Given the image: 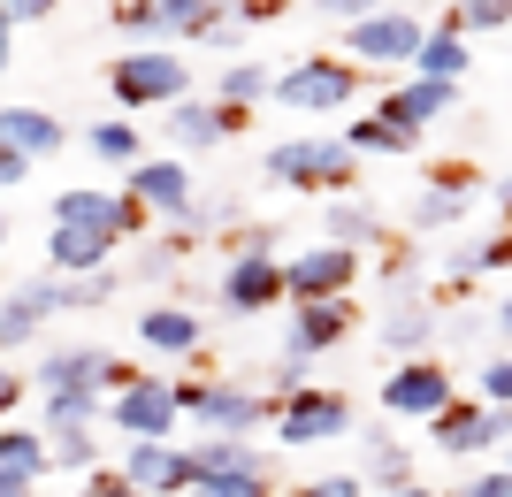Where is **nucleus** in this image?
Instances as JSON below:
<instances>
[{"label": "nucleus", "mask_w": 512, "mask_h": 497, "mask_svg": "<svg viewBox=\"0 0 512 497\" xmlns=\"http://www.w3.org/2000/svg\"><path fill=\"white\" fill-rule=\"evenodd\" d=\"M360 176V153L337 138H276L268 146V184H283V192H344Z\"/></svg>", "instance_id": "f257e3e1"}, {"label": "nucleus", "mask_w": 512, "mask_h": 497, "mask_svg": "<svg viewBox=\"0 0 512 497\" xmlns=\"http://www.w3.org/2000/svg\"><path fill=\"white\" fill-rule=\"evenodd\" d=\"M107 92H115V108H176V100H192V69L176 46H130L107 69Z\"/></svg>", "instance_id": "f03ea898"}, {"label": "nucleus", "mask_w": 512, "mask_h": 497, "mask_svg": "<svg viewBox=\"0 0 512 497\" xmlns=\"http://www.w3.org/2000/svg\"><path fill=\"white\" fill-rule=\"evenodd\" d=\"M107 421H115L130 444H169L176 421H192V413H184V383H169V375H138L130 390L107 398Z\"/></svg>", "instance_id": "7ed1b4c3"}, {"label": "nucleus", "mask_w": 512, "mask_h": 497, "mask_svg": "<svg viewBox=\"0 0 512 497\" xmlns=\"http://www.w3.org/2000/svg\"><path fill=\"white\" fill-rule=\"evenodd\" d=\"M276 100L299 115H337L360 100V69L344 62V54H306V62H291L276 77Z\"/></svg>", "instance_id": "20e7f679"}, {"label": "nucleus", "mask_w": 512, "mask_h": 497, "mask_svg": "<svg viewBox=\"0 0 512 497\" xmlns=\"http://www.w3.org/2000/svg\"><path fill=\"white\" fill-rule=\"evenodd\" d=\"M421 39H428V23L406 16V8H375L367 23H344V62L360 69H398V62H421Z\"/></svg>", "instance_id": "39448f33"}, {"label": "nucleus", "mask_w": 512, "mask_h": 497, "mask_svg": "<svg viewBox=\"0 0 512 497\" xmlns=\"http://www.w3.org/2000/svg\"><path fill=\"white\" fill-rule=\"evenodd\" d=\"M138 383V368H123L115 352H100V345H54L39 360V398L46 390H100V398H115V390H130Z\"/></svg>", "instance_id": "423d86ee"}, {"label": "nucleus", "mask_w": 512, "mask_h": 497, "mask_svg": "<svg viewBox=\"0 0 512 497\" xmlns=\"http://www.w3.org/2000/svg\"><path fill=\"white\" fill-rule=\"evenodd\" d=\"M184 413H192L207 436H253L268 421V390H237V383H184Z\"/></svg>", "instance_id": "0eeeda50"}, {"label": "nucleus", "mask_w": 512, "mask_h": 497, "mask_svg": "<svg viewBox=\"0 0 512 497\" xmlns=\"http://www.w3.org/2000/svg\"><path fill=\"white\" fill-rule=\"evenodd\" d=\"M451 406H459V390H451L444 360H398V375L383 383V413L398 421H444Z\"/></svg>", "instance_id": "6e6552de"}, {"label": "nucleus", "mask_w": 512, "mask_h": 497, "mask_svg": "<svg viewBox=\"0 0 512 497\" xmlns=\"http://www.w3.org/2000/svg\"><path fill=\"white\" fill-rule=\"evenodd\" d=\"M123 192L146 207V215H169V222H199V199H192V169L176 153H146L138 169L123 176Z\"/></svg>", "instance_id": "1a4fd4ad"}, {"label": "nucleus", "mask_w": 512, "mask_h": 497, "mask_svg": "<svg viewBox=\"0 0 512 497\" xmlns=\"http://www.w3.org/2000/svg\"><path fill=\"white\" fill-rule=\"evenodd\" d=\"M352 283H360V253H344V245H314V253L283 260V291H291V306L352 299Z\"/></svg>", "instance_id": "9d476101"}, {"label": "nucleus", "mask_w": 512, "mask_h": 497, "mask_svg": "<svg viewBox=\"0 0 512 497\" xmlns=\"http://www.w3.org/2000/svg\"><path fill=\"white\" fill-rule=\"evenodd\" d=\"M352 429V398L344 390H299V398H283L276 406V444H337Z\"/></svg>", "instance_id": "9b49d317"}, {"label": "nucleus", "mask_w": 512, "mask_h": 497, "mask_svg": "<svg viewBox=\"0 0 512 497\" xmlns=\"http://www.w3.org/2000/svg\"><path fill=\"white\" fill-rule=\"evenodd\" d=\"M115 475L146 497H192L199 490V452H176V444H123V467Z\"/></svg>", "instance_id": "f8f14e48"}, {"label": "nucleus", "mask_w": 512, "mask_h": 497, "mask_svg": "<svg viewBox=\"0 0 512 497\" xmlns=\"http://www.w3.org/2000/svg\"><path fill=\"white\" fill-rule=\"evenodd\" d=\"M214 299L230 306V314H268L276 299H291L283 291V260L276 253H230L222 276H214Z\"/></svg>", "instance_id": "ddd939ff"}, {"label": "nucleus", "mask_w": 512, "mask_h": 497, "mask_svg": "<svg viewBox=\"0 0 512 497\" xmlns=\"http://www.w3.org/2000/svg\"><path fill=\"white\" fill-rule=\"evenodd\" d=\"M505 436H512V413L482 406V398H459L444 421H428V444L451 452V459H474V452H490V444H505Z\"/></svg>", "instance_id": "4468645a"}, {"label": "nucleus", "mask_w": 512, "mask_h": 497, "mask_svg": "<svg viewBox=\"0 0 512 497\" xmlns=\"http://www.w3.org/2000/svg\"><path fill=\"white\" fill-rule=\"evenodd\" d=\"M138 215H146V207L130 192L115 199V192H92V184H77V192L54 199V222H62V230H100V238H115V245L138 230Z\"/></svg>", "instance_id": "2eb2a0df"}, {"label": "nucleus", "mask_w": 512, "mask_h": 497, "mask_svg": "<svg viewBox=\"0 0 512 497\" xmlns=\"http://www.w3.org/2000/svg\"><path fill=\"white\" fill-rule=\"evenodd\" d=\"M344 329H352V299L299 306V314H291V329H283V360H291V368H314L329 345H344Z\"/></svg>", "instance_id": "dca6fc26"}, {"label": "nucleus", "mask_w": 512, "mask_h": 497, "mask_svg": "<svg viewBox=\"0 0 512 497\" xmlns=\"http://www.w3.org/2000/svg\"><path fill=\"white\" fill-rule=\"evenodd\" d=\"M451 108H459V85L406 77V85H390V92H383V108H375V115H383V123H398L406 138H421V130L436 123V115H451Z\"/></svg>", "instance_id": "f3484780"}, {"label": "nucleus", "mask_w": 512, "mask_h": 497, "mask_svg": "<svg viewBox=\"0 0 512 497\" xmlns=\"http://www.w3.org/2000/svg\"><path fill=\"white\" fill-rule=\"evenodd\" d=\"M62 314V276H39V283H23V291H8L0 299V352H16L39 337V322H54Z\"/></svg>", "instance_id": "a211bd4d"}, {"label": "nucleus", "mask_w": 512, "mask_h": 497, "mask_svg": "<svg viewBox=\"0 0 512 497\" xmlns=\"http://www.w3.org/2000/svg\"><path fill=\"white\" fill-rule=\"evenodd\" d=\"M467 207H474V176H467V169H436L421 192H413L406 222L428 238V230H451V222H467Z\"/></svg>", "instance_id": "6ab92c4d"}, {"label": "nucleus", "mask_w": 512, "mask_h": 497, "mask_svg": "<svg viewBox=\"0 0 512 497\" xmlns=\"http://www.w3.org/2000/svg\"><path fill=\"white\" fill-rule=\"evenodd\" d=\"M115 268V238L100 230H46V276H107Z\"/></svg>", "instance_id": "aec40b11"}, {"label": "nucleus", "mask_w": 512, "mask_h": 497, "mask_svg": "<svg viewBox=\"0 0 512 497\" xmlns=\"http://www.w3.org/2000/svg\"><path fill=\"white\" fill-rule=\"evenodd\" d=\"M237 123H245V115L222 108V100H176V108H169V138H176V146H192V153L237 138Z\"/></svg>", "instance_id": "412c9836"}, {"label": "nucleus", "mask_w": 512, "mask_h": 497, "mask_svg": "<svg viewBox=\"0 0 512 497\" xmlns=\"http://www.w3.org/2000/svg\"><path fill=\"white\" fill-rule=\"evenodd\" d=\"M138 337H146L153 352H169V360H192V352L207 345V322H199L192 306H146Z\"/></svg>", "instance_id": "4be33fe9"}, {"label": "nucleus", "mask_w": 512, "mask_h": 497, "mask_svg": "<svg viewBox=\"0 0 512 497\" xmlns=\"http://www.w3.org/2000/svg\"><path fill=\"white\" fill-rule=\"evenodd\" d=\"M467 62H474L467 31L436 16V23H428V39H421V62H413V77H436V85H459V77H467Z\"/></svg>", "instance_id": "5701e85b"}, {"label": "nucleus", "mask_w": 512, "mask_h": 497, "mask_svg": "<svg viewBox=\"0 0 512 497\" xmlns=\"http://www.w3.org/2000/svg\"><path fill=\"white\" fill-rule=\"evenodd\" d=\"M444 337V322H436V306L413 299V306H390V322H383V345L398 352V360H428V345Z\"/></svg>", "instance_id": "b1692460"}, {"label": "nucleus", "mask_w": 512, "mask_h": 497, "mask_svg": "<svg viewBox=\"0 0 512 497\" xmlns=\"http://www.w3.org/2000/svg\"><path fill=\"white\" fill-rule=\"evenodd\" d=\"M0 146H16L23 161H46V153H62V123L46 108H0Z\"/></svg>", "instance_id": "393cba45"}, {"label": "nucleus", "mask_w": 512, "mask_h": 497, "mask_svg": "<svg viewBox=\"0 0 512 497\" xmlns=\"http://www.w3.org/2000/svg\"><path fill=\"white\" fill-rule=\"evenodd\" d=\"M230 475H268V452L245 436H207L199 444V482H230Z\"/></svg>", "instance_id": "a878e982"}, {"label": "nucleus", "mask_w": 512, "mask_h": 497, "mask_svg": "<svg viewBox=\"0 0 512 497\" xmlns=\"http://www.w3.org/2000/svg\"><path fill=\"white\" fill-rule=\"evenodd\" d=\"M39 413H46V436H77V429H100L107 421V398L100 390H46Z\"/></svg>", "instance_id": "bb28decb"}, {"label": "nucleus", "mask_w": 512, "mask_h": 497, "mask_svg": "<svg viewBox=\"0 0 512 497\" xmlns=\"http://www.w3.org/2000/svg\"><path fill=\"white\" fill-rule=\"evenodd\" d=\"M138 138H146V130L138 123H123V115H100V123L85 130V146H92V161H107V169H138V161H146V146H138Z\"/></svg>", "instance_id": "cd10ccee"}, {"label": "nucleus", "mask_w": 512, "mask_h": 497, "mask_svg": "<svg viewBox=\"0 0 512 497\" xmlns=\"http://www.w3.org/2000/svg\"><path fill=\"white\" fill-rule=\"evenodd\" d=\"M360 444H367V467H360L367 490H383V497H390V490H406V482H413V452H406V444H390L383 429H367Z\"/></svg>", "instance_id": "c85d7f7f"}, {"label": "nucleus", "mask_w": 512, "mask_h": 497, "mask_svg": "<svg viewBox=\"0 0 512 497\" xmlns=\"http://www.w3.org/2000/svg\"><path fill=\"white\" fill-rule=\"evenodd\" d=\"M46 467H54V452H46L39 429H0V475L8 482H31V490H39Z\"/></svg>", "instance_id": "c756f323"}, {"label": "nucleus", "mask_w": 512, "mask_h": 497, "mask_svg": "<svg viewBox=\"0 0 512 497\" xmlns=\"http://www.w3.org/2000/svg\"><path fill=\"white\" fill-rule=\"evenodd\" d=\"M329 245H344V253L383 245V215H375L367 199H337V207H329Z\"/></svg>", "instance_id": "7c9ffc66"}, {"label": "nucleus", "mask_w": 512, "mask_h": 497, "mask_svg": "<svg viewBox=\"0 0 512 497\" xmlns=\"http://www.w3.org/2000/svg\"><path fill=\"white\" fill-rule=\"evenodd\" d=\"M214 100L222 108H253V100H276V69H260V62H230L222 77H214Z\"/></svg>", "instance_id": "2f4dec72"}, {"label": "nucleus", "mask_w": 512, "mask_h": 497, "mask_svg": "<svg viewBox=\"0 0 512 497\" xmlns=\"http://www.w3.org/2000/svg\"><path fill=\"white\" fill-rule=\"evenodd\" d=\"M344 146L352 153H413V138L398 123H383V115H352V123H344Z\"/></svg>", "instance_id": "473e14b6"}, {"label": "nucleus", "mask_w": 512, "mask_h": 497, "mask_svg": "<svg viewBox=\"0 0 512 497\" xmlns=\"http://www.w3.org/2000/svg\"><path fill=\"white\" fill-rule=\"evenodd\" d=\"M46 452H54V467H77V475H92L100 467V436L77 429V436H46Z\"/></svg>", "instance_id": "72a5a7b5"}, {"label": "nucleus", "mask_w": 512, "mask_h": 497, "mask_svg": "<svg viewBox=\"0 0 512 497\" xmlns=\"http://www.w3.org/2000/svg\"><path fill=\"white\" fill-rule=\"evenodd\" d=\"M444 23H459V31H505V23H512V0H459Z\"/></svg>", "instance_id": "f704fd0d"}, {"label": "nucleus", "mask_w": 512, "mask_h": 497, "mask_svg": "<svg viewBox=\"0 0 512 497\" xmlns=\"http://www.w3.org/2000/svg\"><path fill=\"white\" fill-rule=\"evenodd\" d=\"M115 299V268L107 276H62V306H107Z\"/></svg>", "instance_id": "c9c22d12"}, {"label": "nucleus", "mask_w": 512, "mask_h": 497, "mask_svg": "<svg viewBox=\"0 0 512 497\" xmlns=\"http://www.w3.org/2000/svg\"><path fill=\"white\" fill-rule=\"evenodd\" d=\"M482 406H505V413H512V352L482 360Z\"/></svg>", "instance_id": "e433bc0d"}, {"label": "nucleus", "mask_w": 512, "mask_h": 497, "mask_svg": "<svg viewBox=\"0 0 512 497\" xmlns=\"http://www.w3.org/2000/svg\"><path fill=\"white\" fill-rule=\"evenodd\" d=\"M383 283H390V299H398V306H413V299H421V268H413V253H390Z\"/></svg>", "instance_id": "4c0bfd02"}, {"label": "nucleus", "mask_w": 512, "mask_h": 497, "mask_svg": "<svg viewBox=\"0 0 512 497\" xmlns=\"http://www.w3.org/2000/svg\"><path fill=\"white\" fill-rule=\"evenodd\" d=\"M192 497H268V475H230V482H199Z\"/></svg>", "instance_id": "58836bf2"}, {"label": "nucleus", "mask_w": 512, "mask_h": 497, "mask_svg": "<svg viewBox=\"0 0 512 497\" xmlns=\"http://www.w3.org/2000/svg\"><path fill=\"white\" fill-rule=\"evenodd\" d=\"M0 16H8V23H54V16H62V0H0Z\"/></svg>", "instance_id": "ea45409f"}, {"label": "nucleus", "mask_w": 512, "mask_h": 497, "mask_svg": "<svg viewBox=\"0 0 512 497\" xmlns=\"http://www.w3.org/2000/svg\"><path fill=\"white\" fill-rule=\"evenodd\" d=\"M299 497H367L360 475H321V482H299Z\"/></svg>", "instance_id": "a19ab883"}, {"label": "nucleus", "mask_w": 512, "mask_h": 497, "mask_svg": "<svg viewBox=\"0 0 512 497\" xmlns=\"http://www.w3.org/2000/svg\"><path fill=\"white\" fill-rule=\"evenodd\" d=\"M459 497H512V467H482V475H474Z\"/></svg>", "instance_id": "79ce46f5"}, {"label": "nucleus", "mask_w": 512, "mask_h": 497, "mask_svg": "<svg viewBox=\"0 0 512 497\" xmlns=\"http://www.w3.org/2000/svg\"><path fill=\"white\" fill-rule=\"evenodd\" d=\"M138 276H146V283H169V276H176V245H153V253H138Z\"/></svg>", "instance_id": "37998d69"}, {"label": "nucleus", "mask_w": 512, "mask_h": 497, "mask_svg": "<svg viewBox=\"0 0 512 497\" xmlns=\"http://www.w3.org/2000/svg\"><path fill=\"white\" fill-rule=\"evenodd\" d=\"M444 276L451 283H474V276H482V245H459V253L444 260Z\"/></svg>", "instance_id": "c03bdc74"}, {"label": "nucleus", "mask_w": 512, "mask_h": 497, "mask_svg": "<svg viewBox=\"0 0 512 497\" xmlns=\"http://www.w3.org/2000/svg\"><path fill=\"white\" fill-rule=\"evenodd\" d=\"M497 268H512V230H497V238H482V276H497Z\"/></svg>", "instance_id": "a18cd8bd"}, {"label": "nucleus", "mask_w": 512, "mask_h": 497, "mask_svg": "<svg viewBox=\"0 0 512 497\" xmlns=\"http://www.w3.org/2000/svg\"><path fill=\"white\" fill-rule=\"evenodd\" d=\"M383 8V0H321V16H337V23H367Z\"/></svg>", "instance_id": "49530a36"}, {"label": "nucleus", "mask_w": 512, "mask_h": 497, "mask_svg": "<svg viewBox=\"0 0 512 497\" xmlns=\"http://www.w3.org/2000/svg\"><path fill=\"white\" fill-rule=\"evenodd\" d=\"M23 169H31V161H23L16 146H0V192H16V184H23Z\"/></svg>", "instance_id": "de8ad7c7"}, {"label": "nucleus", "mask_w": 512, "mask_h": 497, "mask_svg": "<svg viewBox=\"0 0 512 497\" xmlns=\"http://www.w3.org/2000/svg\"><path fill=\"white\" fill-rule=\"evenodd\" d=\"M283 0H237V23H276Z\"/></svg>", "instance_id": "09e8293b"}, {"label": "nucleus", "mask_w": 512, "mask_h": 497, "mask_svg": "<svg viewBox=\"0 0 512 497\" xmlns=\"http://www.w3.org/2000/svg\"><path fill=\"white\" fill-rule=\"evenodd\" d=\"M85 497H146V490H130L123 475H92V482H85Z\"/></svg>", "instance_id": "8fccbe9b"}, {"label": "nucleus", "mask_w": 512, "mask_h": 497, "mask_svg": "<svg viewBox=\"0 0 512 497\" xmlns=\"http://www.w3.org/2000/svg\"><path fill=\"white\" fill-rule=\"evenodd\" d=\"M8 62H16V23L0 16V77H8Z\"/></svg>", "instance_id": "3c124183"}, {"label": "nucleus", "mask_w": 512, "mask_h": 497, "mask_svg": "<svg viewBox=\"0 0 512 497\" xmlns=\"http://www.w3.org/2000/svg\"><path fill=\"white\" fill-rule=\"evenodd\" d=\"M16 398H23V383H16V375H8V368H0V413L16 406Z\"/></svg>", "instance_id": "603ef678"}, {"label": "nucleus", "mask_w": 512, "mask_h": 497, "mask_svg": "<svg viewBox=\"0 0 512 497\" xmlns=\"http://www.w3.org/2000/svg\"><path fill=\"white\" fill-rule=\"evenodd\" d=\"M497 215H505V230H512V176H497Z\"/></svg>", "instance_id": "864d4df0"}, {"label": "nucleus", "mask_w": 512, "mask_h": 497, "mask_svg": "<svg viewBox=\"0 0 512 497\" xmlns=\"http://www.w3.org/2000/svg\"><path fill=\"white\" fill-rule=\"evenodd\" d=\"M0 497H39V490H31V482H8V475H0Z\"/></svg>", "instance_id": "5fc2aeb1"}, {"label": "nucleus", "mask_w": 512, "mask_h": 497, "mask_svg": "<svg viewBox=\"0 0 512 497\" xmlns=\"http://www.w3.org/2000/svg\"><path fill=\"white\" fill-rule=\"evenodd\" d=\"M497 337H512V299H505V306H497Z\"/></svg>", "instance_id": "6e6d98bb"}, {"label": "nucleus", "mask_w": 512, "mask_h": 497, "mask_svg": "<svg viewBox=\"0 0 512 497\" xmlns=\"http://www.w3.org/2000/svg\"><path fill=\"white\" fill-rule=\"evenodd\" d=\"M390 497H436V490H421V482H406V490H390Z\"/></svg>", "instance_id": "4d7b16f0"}, {"label": "nucleus", "mask_w": 512, "mask_h": 497, "mask_svg": "<svg viewBox=\"0 0 512 497\" xmlns=\"http://www.w3.org/2000/svg\"><path fill=\"white\" fill-rule=\"evenodd\" d=\"M0 245H8V215H0Z\"/></svg>", "instance_id": "13d9d810"}, {"label": "nucleus", "mask_w": 512, "mask_h": 497, "mask_svg": "<svg viewBox=\"0 0 512 497\" xmlns=\"http://www.w3.org/2000/svg\"><path fill=\"white\" fill-rule=\"evenodd\" d=\"M505 467H512V459H505Z\"/></svg>", "instance_id": "bf43d9fd"}]
</instances>
